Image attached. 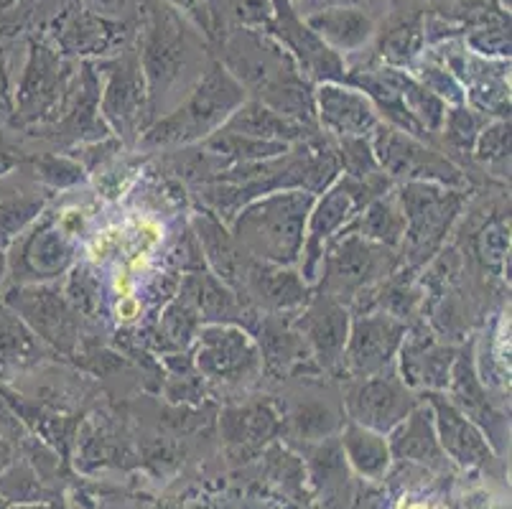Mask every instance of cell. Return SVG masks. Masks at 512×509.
<instances>
[{
  "mask_svg": "<svg viewBox=\"0 0 512 509\" xmlns=\"http://www.w3.org/2000/svg\"><path fill=\"white\" fill-rule=\"evenodd\" d=\"M444 392H449L446 398L451 400L454 408L462 410L469 420L474 423H482V426H497L500 423V415L495 413L492 403L487 400V390L482 385V377L477 372V364H474L472 347L464 349V352L456 354L454 367H451L449 387Z\"/></svg>",
  "mask_w": 512,
  "mask_h": 509,
  "instance_id": "28",
  "label": "cell"
},
{
  "mask_svg": "<svg viewBox=\"0 0 512 509\" xmlns=\"http://www.w3.org/2000/svg\"><path fill=\"white\" fill-rule=\"evenodd\" d=\"M500 6L502 8H510V0H500Z\"/></svg>",
  "mask_w": 512,
  "mask_h": 509,
  "instance_id": "53",
  "label": "cell"
},
{
  "mask_svg": "<svg viewBox=\"0 0 512 509\" xmlns=\"http://www.w3.org/2000/svg\"><path fill=\"white\" fill-rule=\"evenodd\" d=\"M36 179L51 189H69L85 179V168L72 156H44L36 161Z\"/></svg>",
  "mask_w": 512,
  "mask_h": 509,
  "instance_id": "42",
  "label": "cell"
},
{
  "mask_svg": "<svg viewBox=\"0 0 512 509\" xmlns=\"http://www.w3.org/2000/svg\"><path fill=\"white\" fill-rule=\"evenodd\" d=\"M421 403L411 387L403 385L393 370L383 375L349 382L344 392V413L352 423L388 436Z\"/></svg>",
  "mask_w": 512,
  "mask_h": 509,
  "instance_id": "16",
  "label": "cell"
},
{
  "mask_svg": "<svg viewBox=\"0 0 512 509\" xmlns=\"http://www.w3.org/2000/svg\"><path fill=\"white\" fill-rule=\"evenodd\" d=\"M49 354L51 349L26 326V321L0 301V385L36 370Z\"/></svg>",
  "mask_w": 512,
  "mask_h": 509,
  "instance_id": "24",
  "label": "cell"
},
{
  "mask_svg": "<svg viewBox=\"0 0 512 509\" xmlns=\"http://www.w3.org/2000/svg\"><path fill=\"white\" fill-rule=\"evenodd\" d=\"M16 0H0V11H6V8H11Z\"/></svg>",
  "mask_w": 512,
  "mask_h": 509,
  "instance_id": "51",
  "label": "cell"
},
{
  "mask_svg": "<svg viewBox=\"0 0 512 509\" xmlns=\"http://www.w3.org/2000/svg\"><path fill=\"white\" fill-rule=\"evenodd\" d=\"M194 237H197L199 252H202L209 273L217 275L227 288H232L240 296L253 255L242 250L232 237L230 227L207 209L194 214Z\"/></svg>",
  "mask_w": 512,
  "mask_h": 509,
  "instance_id": "22",
  "label": "cell"
},
{
  "mask_svg": "<svg viewBox=\"0 0 512 509\" xmlns=\"http://www.w3.org/2000/svg\"><path fill=\"white\" fill-rule=\"evenodd\" d=\"M398 265V250L362 240L355 232H339L324 250L316 286L319 293L349 308L352 301L390 278Z\"/></svg>",
  "mask_w": 512,
  "mask_h": 509,
  "instance_id": "5",
  "label": "cell"
},
{
  "mask_svg": "<svg viewBox=\"0 0 512 509\" xmlns=\"http://www.w3.org/2000/svg\"><path fill=\"white\" fill-rule=\"evenodd\" d=\"M306 26L332 51L360 54L377 36V26L365 8H327L304 18Z\"/></svg>",
  "mask_w": 512,
  "mask_h": 509,
  "instance_id": "26",
  "label": "cell"
},
{
  "mask_svg": "<svg viewBox=\"0 0 512 509\" xmlns=\"http://www.w3.org/2000/svg\"><path fill=\"white\" fill-rule=\"evenodd\" d=\"M133 39V26L125 21H113L87 11L82 3L69 6L49 23V41L46 44L57 54L79 56V59H95V56H118L128 49Z\"/></svg>",
  "mask_w": 512,
  "mask_h": 509,
  "instance_id": "13",
  "label": "cell"
},
{
  "mask_svg": "<svg viewBox=\"0 0 512 509\" xmlns=\"http://www.w3.org/2000/svg\"><path fill=\"white\" fill-rule=\"evenodd\" d=\"M406 331L408 324L383 311L352 314L342 357V370L349 380H365L393 370Z\"/></svg>",
  "mask_w": 512,
  "mask_h": 509,
  "instance_id": "14",
  "label": "cell"
},
{
  "mask_svg": "<svg viewBox=\"0 0 512 509\" xmlns=\"http://www.w3.org/2000/svg\"><path fill=\"white\" fill-rule=\"evenodd\" d=\"M248 100V92L222 67L217 59L209 62L179 107L151 120L138 138L143 148H186L202 143L204 138L220 130L232 112Z\"/></svg>",
  "mask_w": 512,
  "mask_h": 509,
  "instance_id": "2",
  "label": "cell"
},
{
  "mask_svg": "<svg viewBox=\"0 0 512 509\" xmlns=\"http://www.w3.org/2000/svg\"><path fill=\"white\" fill-rule=\"evenodd\" d=\"M291 426L293 431H296V436L316 441V438L332 436V433L342 426V418H339L329 405L306 403L293 410Z\"/></svg>",
  "mask_w": 512,
  "mask_h": 509,
  "instance_id": "40",
  "label": "cell"
},
{
  "mask_svg": "<svg viewBox=\"0 0 512 509\" xmlns=\"http://www.w3.org/2000/svg\"><path fill=\"white\" fill-rule=\"evenodd\" d=\"M316 194L301 189L273 191L248 207H242L230 222V232L242 250L255 260L296 268L306 237V219Z\"/></svg>",
  "mask_w": 512,
  "mask_h": 509,
  "instance_id": "1",
  "label": "cell"
},
{
  "mask_svg": "<svg viewBox=\"0 0 512 509\" xmlns=\"http://www.w3.org/2000/svg\"><path fill=\"white\" fill-rule=\"evenodd\" d=\"M74 258H77V247L69 232L59 227V219L54 214L36 217L8 245L6 286L57 283L77 265Z\"/></svg>",
  "mask_w": 512,
  "mask_h": 509,
  "instance_id": "9",
  "label": "cell"
},
{
  "mask_svg": "<svg viewBox=\"0 0 512 509\" xmlns=\"http://www.w3.org/2000/svg\"><path fill=\"white\" fill-rule=\"evenodd\" d=\"M367 3H372V0H296L293 11L306 18L319 11H327V8H365Z\"/></svg>",
  "mask_w": 512,
  "mask_h": 509,
  "instance_id": "45",
  "label": "cell"
},
{
  "mask_svg": "<svg viewBox=\"0 0 512 509\" xmlns=\"http://www.w3.org/2000/svg\"><path fill=\"white\" fill-rule=\"evenodd\" d=\"M472 156L505 179L510 174V120H490L477 135Z\"/></svg>",
  "mask_w": 512,
  "mask_h": 509,
  "instance_id": "37",
  "label": "cell"
},
{
  "mask_svg": "<svg viewBox=\"0 0 512 509\" xmlns=\"http://www.w3.org/2000/svg\"><path fill=\"white\" fill-rule=\"evenodd\" d=\"M194 370L227 385H242L263 372L258 344L248 329L237 324H202L197 331Z\"/></svg>",
  "mask_w": 512,
  "mask_h": 509,
  "instance_id": "12",
  "label": "cell"
},
{
  "mask_svg": "<svg viewBox=\"0 0 512 509\" xmlns=\"http://www.w3.org/2000/svg\"><path fill=\"white\" fill-rule=\"evenodd\" d=\"M235 18L240 28L268 31L273 18V0H235Z\"/></svg>",
  "mask_w": 512,
  "mask_h": 509,
  "instance_id": "44",
  "label": "cell"
},
{
  "mask_svg": "<svg viewBox=\"0 0 512 509\" xmlns=\"http://www.w3.org/2000/svg\"><path fill=\"white\" fill-rule=\"evenodd\" d=\"M372 153L377 166L390 181L408 184V181H428L446 189L467 191L469 181L464 171L456 166L446 153L434 148L426 140H418L393 125L380 123L370 135Z\"/></svg>",
  "mask_w": 512,
  "mask_h": 509,
  "instance_id": "8",
  "label": "cell"
},
{
  "mask_svg": "<svg viewBox=\"0 0 512 509\" xmlns=\"http://www.w3.org/2000/svg\"><path fill=\"white\" fill-rule=\"evenodd\" d=\"M311 296H314L311 286L296 268H283L253 258L245 273L240 301L263 314H293L306 306Z\"/></svg>",
  "mask_w": 512,
  "mask_h": 509,
  "instance_id": "20",
  "label": "cell"
},
{
  "mask_svg": "<svg viewBox=\"0 0 512 509\" xmlns=\"http://www.w3.org/2000/svg\"><path fill=\"white\" fill-rule=\"evenodd\" d=\"M349 319H352V314H349L347 306H342L339 301L319 291H316V296L309 298L306 306L293 311L291 326L304 339L316 370H342L344 347H347L349 336Z\"/></svg>",
  "mask_w": 512,
  "mask_h": 509,
  "instance_id": "17",
  "label": "cell"
},
{
  "mask_svg": "<svg viewBox=\"0 0 512 509\" xmlns=\"http://www.w3.org/2000/svg\"><path fill=\"white\" fill-rule=\"evenodd\" d=\"M64 298L74 308L79 319H100L102 314V286L97 275L87 265H74L64 283Z\"/></svg>",
  "mask_w": 512,
  "mask_h": 509,
  "instance_id": "36",
  "label": "cell"
},
{
  "mask_svg": "<svg viewBox=\"0 0 512 509\" xmlns=\"http://www.w3.org/2000/svg\"><path fill=\"white\" fill-rule=\"evenodd\" d=\"M334 151H337L339 174L352 179H372L383 174L372 153L370 138H334Z\"/></svg>",
  "mask_w": 512,
  "mask_h": 509,
  "instance_id": "38",
  "label": "cell"
},
{
  "mask_svg": "<svg viewBox=\"0 0 512 509\" xmlns=\"http://www.w3.org/2000/svg\"><path fill=\"white\" fill-rule=\"evenodd\" d=\"M199 326H202V319L197 316V311L179 296L166 306L164 316H161V336L169 339L171 349L189 347L197 339Z\"/></svg>",
  "mask_w": 512,
  "mask_h": 509,
  "instance_id": "39",
  "label": "cell"
},
{
  "mask_svg": "<svg viewBox=\"0 0 512 509\" xmlns=\"http://www.w3.org/2000/svg\"><path fill=\"white\" fill-rule=\"evenodd\" d=\"M179 298H184L197 311L202 324H237L250 319L255 308L245 306L232 288L209 270H192L181 278Z\"/></svg>",
  "mask_w": 512,
  "mask_h": 509,
  "instance_id": "23",
  "label": "cell"
},
{
  "mask_svg": "<svg viewBox=\"0 0 512 509\" xmlns=\"http://www.w3.org/2000/svg\"><path fill=\"white\" fill-rule=\"evenodd\" d=\"M13 461H16V446H13L11 441H6V438H0V474H3Z\"/></svg>",
  "mask_w": 512,
  "mask_h": 509,
  "instance_id": "49",
  "label": "cell"
},
{
  "mask_svg": "<svg viewBox=\"0 0 512 509\" xmlns=\"http://www.w3.org/2000/svg\"><path fill=\"white\" fill-rule=\"evenodd\" d=\"M79 3H82L90 13H95V16L120 21V16H123L136 0H79Z\"/></svg>",
  "mask_w": 512,
  "mask_h": 509,
  "instance_id": "46",
  "label": "cell"
},
{
  "mask_svg": "<svg viewBox=\"0 0 512 509\" xmlns=\"http://www.w3.org/2000/svg\"><path fill=\"white\" fill-rule=\"evenodd\" d=\"M141 8V34H138V59L148 84L151 112L158 97L179 82L189 62L186 31L181 26L176 8L161 6L158 0H136Z\"/></svg>",
  "mask_w": 512,
  "mask_h": 509,
  "instance_id": "7",
  "label": "cell"
},
{
  "mask_svg": "<svg viewBox=\"0 0 512 509\" xmlns=\"http://www.w3.org/2000/svg\"><path fill=\"white\" fill-rule=\"evenodd\" d=\"M388 443L393 459L413 461V464H423L428 469H446L449 466L444 448L436 438L434 413H431L426 400L418 403L411 410V415L388 433Z\"/></svg>",
  "mask_w": 512,
  "mask_h": 509,
  "instance_id": "25",
  "label": "cell"
},
{
  "mask_svg": "<svg viewBox=\"0 0 512 509\" xmlns=\"http://www.w3.org/2000/svg\"><path fill=\"white\" fill-rule=\"evenodd\" d=\"M344 232H355L362 240H370L375 242V245L398 250L400 242H403V232H406V217L400 212L395 191L390 189L388 194L372 199V202L347 224V230Z\"/></svg>",
  "mask_w": 512,
  "mask_h": 509,
  "instance_id": "30",
  "label": "cell"
},
{
  "mask_svg": "<svg viewBox=\"0 0 512 509\" xmlns=\"http://www.w3.org/2000/svg\"><path fill=\"white\" fill-rule=\"evenodd\" d=\"M423 400L434 413L436 438L444 448L446 459L464 466V469H474V466H482L495 459L492 446L487 443V433L474 420H469L462 410L454 408L451 400L446 398V392H423Z\"/></svg>",
  "mask_w": 512,
  "mask_h": 509,
  "instance_id": "21",
  "label": "cell"
},
{
  "mask_svg": "<svg viewBox=\"0 0 512 509\" xmlns=\"http://www.w3.org/2000/svg\"><path fill=\"white\" fill-rule=\"evenodd\" d=\"M0 265H6V252L0 250Z\"/></svg>",
  "mask_w": 512,
  "mask_h": 509,
  "instance_id": "52",
  "label": "cell"
},
{
  "mask_svg": "<svg viewBox=\"0 0 512 509\" xmlns=\"http://www.w3.org/2000/svg\"><path fill=\"white\" fill-rule=\"evenodd\" d=\"M199 146L225 161V166H235V163H255V161H268L281 153H286V143H273V140H260L250 138V135L232 133V130H214L209 138H204Z\"/></svg>",
  "mask_w": 512,
  "mask_h": 509,
  "instance_id": "32",
  "label": "cell"
},
{
  "mask_svg": "<svg viewBox=\"0 0 512 509\" xmlns=\"http://www.w3.org/2000/svg\"><path fill=\"white\" fill-rule=\"evenodd\" d=\"M105 74L100 92V118L120 143H138L151 118L148 84L136 49H123L113 62L102 64Z\"/></svg>",
  "mask_w": 512,
  "mask_h": 509,
  "instance_id": "10",
  "label": "cell"
},
{
  "mask_svg": "<svg viewBox=\"0 0 512 509\" xmlns=\"http://www.w3.org/2000/svg\"><path fill=\"white\" fill-rule=\"evenodd\" d=\"M456 349L439 342V336L426 326H408L398 349V377L413 392H444L449 387Z\"/></svg>",
  "mask_w": 512,
  "mask_h": 509,
  "instance_id": "18",
  "label": "cell"
},
{
  "mask_svg": "<svg viewBox=\"0 0 512 509\" xmlns=\"http://www.w3.org/2000/svg\"><path fill=\"white\" fill-rule=\"evenodd\" d=\"M490 120L479 115L477 110H472L469 105H454L446 107L444 123H441L439 133L444 135V146L451 148L456 153H472L474 143H477V135L482 133L484 125Z\"/></svg>",
  "mask_w": 512,
  "mask_h": 509,
  "instance_id": "35",
  "label": "cell"
},
{
  "mask_svg": "<svg viewBox=\"0 0 512 509\" xmlns=\"http://www.w3.org/2000/svg\"><path fill=\"white\" fill-rule=\"evenodd\" d=\"M288 3H291V6H293V3H296V0H288Z\"/></svg>",
  "mask_w": 512,
  "mask_h": 509,
  "instance_id": "54",
  "label": "cell"
},
{
  "mask_svg": "<svg viewBox=\"0 0 512 509\" xmlns=\"http://www.w3.org/2000/svg\"><path fill=\"white\" fill-rule=\"evenodd\" d=\"M395 199L406 217V232L398 247L400 268L418 273L436 258L456 219L467 204V191L446 189L428 181H408L395 186Z\"/></svg>",
  "mask_w": 512,
  "mask_h": 509,
  "instance_id": "3",
  "label": "cell"
},
{
  "mask_svg": "<svg viewBox=\"0 0 512 509\" xmlns=\"http://www.w3.org/2000/svg\"><path fill=\"white\" fill-rule=\"evenodd\" d=\"M222 128L232 130V133L250 135V138L286 143V146H296V143H304V140L319 135V128H311V125L299 123V120L286 118V115L271 110V107L253 100V97L242 102Z\"/></svg>",
  "mask_w": 512,
  "mask_h": 509,
  "instance_id": "27",
  "label": "cell"
},
{
  "mask_svg": "<svg viewBox=\"0 0 512 509\" xmlns=\"http://www.w3.org/2000/svg\"><path fill=\"white\" fill-rule=\"evenodd\" d=\"M171 6H174L176 11H186L189 16L197 18L199 26L207 28V34L212 36V28H209V11L204 8V0H171Z\"/></svg>",
  "mask_w": 512,
  "mask_h": 509,
  "instance_id": "48",
  "label": "cell"
},
{
  "mask_svg": "<svg viewBox=\"0 0 512 509\" xmlns=\"http://www.w3.org/2000/svg\"><path fill=\"white\" fill-rule=\"evenodd\" d=\"M0 499H6L13 507L16 504H44L51 499V492L29 461H13L0 474Z\"/></svg>",
  "mask_w": 512,
  "mask_h": 509,
  "instance_id": "34",
  "label": "cell"
},
{
  "mask_svg": "<svg viewBox=\"0 0 512 509\" xmlns=\"http://www.w3.org/2000/svg\"><path fill=\"white\" fill-rule=\"evenodd\" d=\"M13 115V87H11V74H8L6 56L0 51V118L11 120Z\"/></svg>",
  "mask_w": 512,
  "mask_h": 509,
  "instance_id": "47",
  "label": "cell"
},
{
  "mask_svg": "<svg viewBox=\"0 0 512 509\" xmlns=\"http://www.w3.org/2000/svg\"><path fill=\"white\" fill-rule=\"evenodd\" d=\"M393 189V181L385 174H377L372 179H352V176L339 174L327 189L314 199L309 219H306L304 250H301V278L316 286L321 270V258L329 242L347 230V224L372 202L377 196L388 194Z\"/></svg>",
  "mask_w": 512,
  "mask_h": 509,
  "instance_id": "4",
  "label": "cell"
},
{
  "mask_svg": "<svg viewBox=\"0 0 512 509\" xmlns=\"http://www.w3.org/2000/svg\"><path fill=\"white\" fill-rule=\"evenodd\" d=\"M74 72L77 69L67 56L57 54L46 41H31L29 62L13 92V128L34 130L54 123L67 100Z\"/></svg>",
  "mask_w": 512,
  "mask_h": 509,
  "instance_id": "6",
  "label": "cell"
},
{
  "mask_svg": "<svg viewBox=\"0 0 512 509\" xmlns=\"http://www.w3.org/2000/svg\"><path fill=\"white\" fill-rule=\"evenodd\" d=\"M423 16H395L388 26H383V34L377 39V59L385 67L406 69L418 62L426 44V31H423Z\"/></svg>",
  "mask_w": 512,
  "mask_h": 509,
  "instance_id": "31",
  "label": "cell"
},
{
  "mask_svg": "<svg viewBox=\"0 0 512 509\" xmlns=\"http://www.w3.org/2000/svg\"><path fill=\"white\" fill-rule=\"evenodd\" d=\"M0 301L21 316L31 331L51 352L74 357L79 344V319L69 306L64 291L57 283H34V286H6Z\"/></svg>",
  "mask_w": 512,
  "mask_h": 509,
  "instance_id": "11",
  "label": "cell"
},
{
  "mask_svg": "<svg viewBox=\"0 0 512 509\" xmlns=\"http://www.w3.org/2000/svg\"><path fill=\"white\" fill-rule=\"evenodd\" d=\"M464 46H469L472 54L482 56V59H510V23L507 18L482 23V26L472 28Z\"/></svg>",
  "mask_w": 512,
  "mask_h": 509,
  "instance_id": "41",
  "label": "cell"
},
{
  "mask_svg": "<svg viewBox=\"0 0 512 509\" xmlns=\"http://www.w3.org/2000/svg\"><path fill=\"white\" fill-rule=\"evenodd\" d=\"M479 258L495 273H502L510 263V227L505 222L490 224L479 237Z\"/></svg>",
  "mask_w": 512,
  "mask_h": 509,
  "instance_id": "43",
  "label": "cell"
},
{
  "mask_svg": "<svg viewBox=\"0 0 512 509\" xmlns=\"http://www.w3.org/2000/svg\"><path fill=\"white\" fill-rule=\"evenodd\" d=\"M265 34L273 36L281 44V49L291 56L301 77L309 79L314 87L321 82H344V77H347V64H344L342 56L329 49L306 26L304 18L293 11L288 0H273V18Z\"/></svg>",
  "mask_w": 512,
  "mask_h": 509,
  "instance_id": "15",
  "label": "cell"
},
{
  "mask_svg": "<svg viewBox=\"0 0 512 509\" xmlns=\"http://www.w3.org/2000/svg\"><path fill=\"white\" fill-rule=\"evenodd\" d=\"M339 448H342L344 459L362 479H383L390 469V443L388 436L383 433L370 431L365 426H357L352 420H347L342 426V436H339Z\"/></svg>",
  "mask_w": 512,
  "mask_h": 509,
  "instance_id": "29",
  "label": "cell"
},
{
  "mask_svg": "<svg viewBox=\"0 0 512 509\" xmlns=\"http://www.w3.org/2000/svg\"><path fill=\"white\" fill-rule=\"evenodd\" d=\"M222 431L230 446H258L278 431V415L268 405L230 408L222 415Z\"/></svg>",
  "mask_w": 512,
  "mask_h": 509,
  "instance_id": "33",
  "label": "cell"
},
{
  "mask_svg": "<svg viewBox=\"0 0 512 509\" xmlns=\"http://www.w3.org/2000/svg\"><path fill=\"white\" fill-rule=\"evenodd\" d=\"M316 125L332 138H370L380 125L370 97L347 82H321L314 87Z\"/></svg>",
  "mask_w": 512,
  "mask_h": 509,
  "instance_id": "19",
  "label": "cell"
},
{
  "mask_svg": "<svg viewBox=\"0 0 512 509\" xmlns=\"http://www.w3.org/2000/svg\"><path fill=\"white\" fill-rule=\"evenodd\" d=\"M6 288V265H0V293Z\"/></svg>",
  "mask_w": 512,
  "mask_h": 509,
  "instance_id": "50",
  "label": "cell"
}]
</instances>
